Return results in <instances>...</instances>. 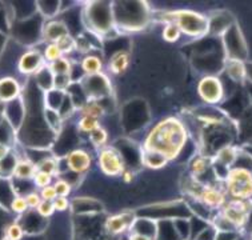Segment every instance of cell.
<instances>
[{"mask_svg":"<svg viewBox=\"0 0 252 240\" xmlns=\"http://www.w3.org/2000/svg\"><path fill=\"white\" fill-rule=\"evenodd\" d=\"M4 238L8 240H22L24 238L23 226L18 222H14L5 227Z\"/></svg>","mask_w":252,"mask_h":240,"instance_id":"8d00e7d4","label":"cell"},{"mask_svg":"<svg viewBox=\"0 0 252 240\" xmlns=\"http://www.w3.org/2000/svg\"><path fill=\"white\" fill-rule=\"evenodd\" d=\"M43 116H44V121H46L47 127L54 135H58L63 129V118L60 116L58 111H52V110L44 108Z\"/></svg>","mask_w":252,"mask_h":240,"instance_id":"83f0119b","label":"cell"},{"mask_svg":"<svg viewBox=\"0 0 252 240\" xmlns=\"http://www.w3.org/2000/svg\"><path fill=\"white\" fill-rule=\"evenodd\" d=\"M9 208H11V211L15 213H18V215H23L28 211V204L26 202V199L22 195L16 194L12 199V202L9 204Z\"/></svg>","mask_w":252,"mask_h":240,"instance_id":"f35d334b","label":"cell"},{"mask_svg":"<svg viewBox=\"0 0 252 240\" xmlns=\"http://www.w3.org/2000/svg\"><path fill=\"white\" fill-rule=\"evenodd\" d=\"M54 78L55 75L52 74L50 65L44 64L41 67L36 74L33 75V79H35V83L39 88H40L43 92H47V91H51L54 88Z\"/></svg>","mask_w":252,"mask_h":240,"instance_id":"cb8c5ba5","label":"cell"},{"mask_svg":"<svg viewBox=\"0 0 252 240\" xmlns=\"http://www.w3.org/2000/svg\"><path fill=\"white\" fill-rule=\"evenodd\" d=\"M79 84L88 102H101L103 99L112 96V86L110 79L103 72L92 76H83Z\"/></svg>","mask_w":252,"mask_h":240,"instance_id":"8992f818","label":"cell"},{"mask_svg":"<svg viewBox=\"0 0 252 240\" xmlns=\"http://www.w3.org/2000/svg\"><path fill=\"white\" fill-rule=\"evenodd\" d=\"M140 160L143 166L150 170H160L168 164L167 157L163 156L161 153L152 151V150H146V148H142L140 151Z\"/></svg>","mask_w":252,"mask_h":240,"instance_id":"ffe728a7","label":"cell"},{"mask_svg":"<svg viewBox=\"0 0 252 240\" xmlns=\"http://www.w3.org/2000/svg\"><path fill=\"white\" fill-rule=\"evenodd\" d=\"M22 96V84L14 76L0 78V106H5Z\"/></svg>","mask_w":252,"mask_h":240,"instance_id":"9a60e30c","label":"cell"},{"mask_svg":"<svg viewBox=\"0 0 252 240\" xmlns=\"http://www.w3.org/2000/svg\"><path fill=\"white\" fill-rule=\"evenodd\" d=\"M58 47L60 48V51L64 55H69V54H72L75 50H78V46H76V39L75 37L71 36V33L68 35H65L64 37H62L59 42H56Z\"/></svg>","mask_w":252,"mask_h":240,"instance_id":"d590c367","label":"cell"},{"mask_svg":"<svg viewBox=\"0 0 252 240\" xmlns=\"http://www.w3.org/2000/svg\"><path fill=\"white\" fill-rule=\"evenodd\" d=\"M68 33V27L63 20H50L41 30V37L48 43L59 42L62 37H64Z\"/></svg>","mask_w":252,"mask_h":240,"instance_id":"2e32d148","label":"cell"},{"mask_svg":"<svg viewBox=\"0 0 252 240\" xmlns=\"http://www.w3.org/2000/svg\"><path fill=\"white\" fill-rule=\"evenodd\" d=\"M97 166L104 175L122 176L126 170V160L119 150L111 146H106L99 150Z\"/></svg>","mask_w":252,"mask_h":240,"instance_id":"ba28073f","label":"cell"},{"mask_svg":"<svg viewBox=\"0 0 252 240\" xmlns=\"http://www.w3.org/2000/svg\"><path fill=\"white\" fill-rule=\"evenodd\" d=\"M11 152H12V148H11V146L0 143V160H1V159H4L5 156H8Z\"/></svg>","mask_w":252,"mask_h":240,"instance_id":"681fc988","label":"cell"},{"mask_svg":"<svg viewBox=\"0 0 252 240\" xmlns=\"http://www.w3.org/2000/svg\"><path fill=\"white\" fill-rule=\"evenodd\" d=\"M64 91H59V90L52 88L51 91L44 92V96H43V107L47 108V110L59 111V108L62 107V103L64 100Z\"/></svg>","mask_w":252,"mask_h":240,"instance_id":"d4e9b609","label":"cell"},{"mask_svg":"<svg viewBox=\"0 0 252 240\" xmlns=\"http://www.w3.org/2000/svg\"><path fill=\"white\" fill-rule=\"evenodd\" d=\"M55 212V208L52 202H46V200H41V203L37 206L36 213L40 217H50Z\"/></svg>","mask_w":252,"mask_h":240,"instance_id":"7bdbcfd3","label":"cell"},{"mask_svg":"<svg viewBox=\"0 0 252 240\" xmlns=\"http://www.w3.org/2000/svg\"><path fill=\"white\" fill-rule=\"evenodd\" d=\"M128 240H154L148 236L143 235V234H139V232L131 231V234L128 235Z\"/></svg>","mask_w":252,"mask_h":240,"instance_id":"f907efd6","label":"cell"},{"mask_svg":"<svg viewBox=\"0 0 252 240\" xmlns=\"http://www.w3.org/2000/svg\"><path fill=\"white\" fill-rule=\"evenodd\" d=\"M225 72L236 83H243L247 79L246 76V63L243 60L227 59L225 61Z\"/></svg>","mask_w":252,"mask_h":240,"instance_id":"603a6c76","label":"cell"},{"mask_svg":"<svg viewBox=\"0 0 252 240\" xmlns=\"http://www.w3.org/2000/svg\"><path fill=\"white\" fill-rule=\"evenodd\" d=\"M252 203L248 200H236L232 199L221 207L220 215L234 227L235 230H240L247 226L248 219L251 215Z\"/></svg>","mask_w":252,"mask_h":240,"instance_id":"52a82bcc","label":"cell"},{"mask_svg":"<svg viewBox=\"0 0 252 240\" xmlns=\"http://www.w3.org/2000/svg\"><path fill=\"white\" fill-rule=\"evenodd\" d=\"M50 68L54 75H69L71 76V71H72L73 63L69 59H67L65 56H63L62 59L56 60L55 63H51Z\"/></svg>","mask_w":252,"mask_h":240,"instance_id":"d6a6232c","label":"cell"},{"mask_svg":"<svg viewBox=\"0 0 252 240\" xmlns=\"http://www.w3.org/2000/svg\"><path fill=\"white\" fill-rule=\"evenodd\" d=\"M72 83V79L69 75H55V78H54V88L59 90V91L65 92Z\"/></svg>","mask_w":252,"mask_h":240,"instance_id":"b9f144b4","label":"cell"},{"mask_svg":"<svg viewBox=\"0 0 252 240\" xmlns=\"http://www.w3.org/2000/svg\"><path fill=\"white\" fill-rule=\"evenodd\" d=\"M246 76L250 82H252V61L251 63H246Z\"/></svg>","mask_w":252,"mask_h":240,"instance_id":"f5cc1de1","label":"cell"},{"mask_svg":"<svg viewBox=\"0 0 252 240\" xmlns=\"http://www.w3.org/2000/svg\"><path fill=\"white\" fill-rule=\"evenodd\" d=\"M19 157L14 152H11L8 156L0 160V179H9L12 178L14 174V168L16 166Z\"/></svg>","mask_w":252,"mask_h":240,"instance_id":"f546056e","label":"cell"},{"mask_svg":"<svg viewBox=\"0 0 252 240\" xmlns=\"http://www.w3.org/2000/svg\"><path fill=\"white\" fill-rule=\"evenodd\" d=\"M161 19L165 23H175L179 27L182 35L199 39L210 32L208 18L192 9H175L163 12Z\"/></svg>","mask_w":252,"mask_h":240,"instance_id":"277c9868","label":"cell"},{"mask_svg":"<svg viewBox=\"0 0 252 240\" xmlns=\"http://www.w3.org/2000/svg\"><path fill=\"white\" fill-rule=\"evenodd\" d=\"M32 181L37 188L41 189V188H44V187H48V185H52L54 176L48 175V174H46V172L36 171V174H35L32 178Z\"/></svg>","mask_w":252,"mask_h":240,"instance_id":"ab89813d","label":"cell"},{"mask_svg":"<svg viewBox=\"0 0 252 240\" xmlns=\"http://www.w3.org/2000/svg\"><path fill=\"white\" fill-rule=\"evenodd\" d=\"M225 192L236 200L252 198V171L246 167H231L224 178Z\"/></svg>","mask_w":252,"mask_h":240,"instance_id":"5b68a950","label":"cell"},{"mask_svg":"<svg viewBox=\"0 0 252 240\" xmlns=\"http://www.w3.org/2000/svg\"><path fill=\"white\" fill-rule=\"evenodd\" d=\"M100 125V120L90 118V116H80L78 120V129L83 134L90 135L92 131H95Z\"/></svg>","mask_w":252,"mask_h":240,"instance_id":"836d02e7","label":"cell"},{"mask_svg":"<svg viewBox=\"0 0 252 240\" xmlns=\"http://www.w3.org/2000/svg\"><path fill=\"white\" fill-rule=\"evenodd\" d=\"M197 95L207 104H218L224 99V87L216 75H206L197 83Z\"/></svg>","mask_w":252,"mask_h":240,"instance_id":"9c48e42d","label":"cell"},{"mask_svg":"<svg viewBox=\"0 0 252 240\" xmlns=\"http://www.w3.org/2000/svg\"><path fill=\"white\" fill-rule=\"evenodd\" d=\"M136 217H138L136 213H133L132 211H124V212H120L118 215H111L104 222V231L107 232V235H122L124 232L131 230Z\"/></svg>","mask_w":252,"mask_h":240,"instance_id":"7c38bea8","label":"cell"},{"mask_svg":"<svg viewBox=\"0 0 252 240\" xmlns=\"http://www.w3.org/2000/svg\"><path fill=\"white\" fill-rule=\"evenodd\" d=\"M88 139H90V142L92 143L94 147H96L97 150H100V148L106 147L107 142H108V132H107V129L104 127H97L95 131H92L91 134L88 135Z\"/></svg>","mask_w":252,"mask_h":240,"instance_id":"4dcf8cb0","label":"cell"},{"mask_svg":"<svg viewBox=\"0 0 252 240\" xmlns=\"http://www.w3.org/2000/svg\"><path fill=\"white\" fill-rule=\"evenodd\" d=\"M214 164V160L211 157L204 156V155H199V156L193 157L191 162V176L195 179H199L200 176L206 174Z\"/></svg>","mask_w":252,"mask_h":240,"instance_id":"484cf974","label":"cell"},{"mask_svg":"<svg viewBox=\"0 0 252 240\" xmlns=\"http://www.w3.org/2000/svg\"><path fill=\"white\" fill-rule=\"evenodd\" d=\"M54 204V208L55 211H59V212H63V211H67L71 206L69 200L67 198H63V196H58V198L52 202Z\"/></svg>","mask_w":252,"mask_h":240,"instance_id":"bcb514c9","label":"cell"},{"mask_svg":"<svg viewBox=\"0 0 252 240\" xmlns=\"http://www.w3.org/2000/svg\"><path fill=\"white\" fill-rule=\"evenodd\" d=\"M112 15L118 32H138L148 26L151 11L144 1H112Z\"/></svg>","mask_w":252,"mask_h":240,"instance_id":"7a4b0ae2","label":"cell"},{"mask_svg":"<svg viewBox=\"0 0 252 240\" xmlns=\"http://www.w3.org/2000/svg\"><path fill=\"white\" fill-rule=\"evenodd\" d=\"M187 140L188 131L183 121L174 116H168L161 119L148 132L143 148L161 153L168 162H172L183 151Z\"/></svg>","mask_w":252,"mask_h":240,"instance_id":"6da1fadb","label":"cell"},{"mask_svg":"<svg viewBox=\"0 0 252 240\" xmlns=\"http://www.w3.org/2000/svg\"><path fill=\"white\" fill-rule=\"evenodd\" d=\"M64 164L67 171L75 175H83L91 168L92 155L84 148H76L69 151L64 157Z\"/></svg>","mask_w":252,"mask_h":240,"instance_id":"8fae6325","label":"cell"},{"mask_svg":"<svg viewBox=\"0 0 252 240\" xmlns=\"http://www.w3.org/2000/svg\"><path fill=\"white\" fill-rule=\"evenodd\" d=\"M82 23L90 32L101 39H110L119 35L114 24L112 3H86L82 11Z\"/></svg>","mask_w":252,"mask_h":240,"instance_id":"3957f363","label":"cell"},{"mask_svg":"<svg viewBox=\"0 0 252 240\" xmlns=\"http://www.w3.org/2000/svg\"><path fill=\"white\" fill-rule=\"evenodd\" d=\"M5 44H7V36H5L4 32H1V31H0V55L4 52Z\"/></svg>","mask_w":252,"mask_h":240,"instance_id":"816d5d0a","label":"cell"},{"mask_svg":"<svg viewBox=\"0 0 252 240\" xmlns=\"http://www.w3.org/2000/svg\"><path fill=\"white\" fill-rule=\"evenodd\" d=\"M122 178H123V180L126 181V183H132L133 179H135V172L132 171V170H124V172L122 174Z\"/></svg>","mask_w":252,"mask_h":240,"instance_id":"c3c4849f","label":"cell"},{"mask_svg":"<svg viewBox=\"0 0 252 240\" xmlns=\"http://www.w3.org/2000/svg\"><path fill=\"white\" fill-rule=\"evenodd\" d=\"M129 52L126 50H120L112 54V56L108 60V71L112 75H122L124 74L129 67Z\"/></svg>","mask_w":252,"mask_h":240,"instance_id":"d6986e66","label":"cell"},{"mask_svg":"<svg viewBox=\"0 0 252 240\" xmlns=\"http://www.w3.org/2000/svg\"><path fill=\"white\" fill-rule=\"evenodd\" d=\"M36 171V164L33 163V160H31L30 157H19L14 168L12 178L20 181H28V180H32Z\"/></svg>","mask_w":252,"mask_h":240,"instance_id":"ac0fdd59","label":"cell"},{"mask_svg":"<svg viewBox=\"0 0 252 240\" xmlns=\"http://www.w3.org/2000/svg\"><path fill=\"white\" fill-rule=\"evenodd\" d=\"M60 7H62L60 1H55V3H51V1H39V3H36L37 12L43 15L44 18H52L56 14H59Z\"/></svg>","mask_w":252,"mask_h":240,"instance_id":"1f68e13d","label":"cell"},{"mask_svg":"<svg viewBox=\"0 0 252 240\" xmlns=\"http://www.w3.org/2000/svg\"><path fill=\"white\" fill-rule=\"evenodd\" d=\"M79 111H80V116H90V118L100 120L103 116L106 115V107L103 106L100 102L91 100V102L86 103Z\"/></svg>","mask_w":252,"mask_h":240,"instance_id":"f1b7e54d","label":"cell"},{"mask_svg":"<svg viewBox=\"0 0 252 240\" xmlns=\"http://www.w3.org/2000/svg\"><path fill=\"white\" fill-rule=\"evenodd\" d=\"M216 234H218V231L214 227H207L197 235L196 240H216Z\"/></svg>","mask_w":252,"mask_h":240,"instance_id":"7dc6e473","label":"cell"},{"mask_svg":"<svg viewBox=\"0 0 252 240\" xmlns=\"http://www.w3.org/2000/svg\"><path fill=\"white\" fill-rule=\"evenodd\" d=\"M43 54V58H44V61L47 64H51V63H55L56 60H59L63 58V54L60 51V48L58 47L56 43H48L44 48V51L41 52Z\"/></svg>","mask_w":252,"mask_h":240,"instance_id":"e575fe53","label":"cell"},{"mask_svg":"<svg viewBox=\"0 0 252 240\" xmlns=\"http://www.w3.org/2000/svg\"><path fill=\"white\" fill-rule=\"evenodd\" d=\"M79 67L82 69L84 76H92V75H97L103 72V60L100 56L95 55V54H88L80 60Z\"/></svg>","mask_w":252,"mask_h":240,"instance_id":"44dd1931","label":"cell"},{"mask_svg":"<svg viewBox=\"0 0 252 240\" xmlns=\"http://www.w3.org/2000/svg\"><path fill=\"white\" fill-rule=\"evenodd\" d=\"M46 64L43 54L36 50H28L19 56L18 59V71L22 75L31 76L35 75L39 69Z\"/></svg>","mask_w":252,"mask_h":240,"instance_id":"5bb4252c","label":"cell"},{"mask_svg":"<svg viewBox=\"0 0 252 240\" xmlns=\"http://www.w3.org/2000/svg\"><path fill=\"white\" fill-rule=\"evenodd\" d=\"M238 150L234 147H231V146H224V147H221L216 152L215 155V160L214 163L216 164H220L221 167H224L227 168V171H228L231 167L234 166L235 162L238 160Z\"/></svg>","mask_w":252,"mask_h":240,"instance_id":"7402d4cb","label":"cell"},{"mask_svg":"<svg viewBox=\"0 0 252 240\" xmlns=\"http://www.w3.org/2000/svg\"><path fill=\"white\" fill-rule=\"evenodd\" d=\"M1 240H8V239H5V238H3V239H1Z\"/></svg>","mask_w":252,"mask_h":240,"instance_id":"db71d44e","label":"cell"},{"mask_svg":"<svg viewBox=\"0 0 252 240\" xmlns=\"http://www.w3.org/2000/svg\"><path fill=\"white\" fill-rule=\"evenodd\" d=\"M71 208L79 215H97L103 211V206L100 202L92 198L73 199Z\"/></svg>","mask_w":252,"mask_h":240,"instance_id":"e0dca14e","label":"cell"},{"mask_svg":"<svg viewBox=\"0 0 252 240\" xmlns=\"http://www.w3.org/2000/svg\"><path fill=\"white\" fill-rule=\"evenodd\" d=\"M196 202L208 210H219L227 203L225 191L218 188L216 185L203 184Z\"/></svg>","mask_w":252,"mask_h":240,"instance_id":"4fadbf2b","label":"cell"},{"mask_svg":"<svg viewBox=\"0 0 252 240\" xmlns=\"http://www.w3.org/2000/svg\"><path fill=\"white\" fill-rule=\"evenodd\" d=\"M24 199H26V202H27L28 208H31V210H36L37 206L41 203L40 195H39V192H36V191L27 192V194L24 195Z\"/></svg>","mask_w":252,"mask_h":240,"instance_id":"ee69618b","label":"cell"},{"mask_svg":"<svg viewBox=\"0 0 252 240\" xmlns=\"http://www.w3.org/2000/svg\"><path fill=\"white\" fill-rule=\"evenodd\" d=\"M182 36L179 27L175 23H165L163 30V39L168 43H176Z\"/></svg>","mask_w":252,"mask_h":240,"instance_id":"74e56055","label":"cell"},{"mask_svg":"<svg viewBox=\"0 0 252 240\" xmlns=\"http://www.w3.org/2000/svg\"><path fill=\"white\" fill-rule=\"evenodd\" d=\"M36 168L37 171L46 172L48 175L55 178L56 175H59L60 174V162L55 156L47 155V156H44L41 159L40 162L36 163Z\"/></svg>","mask_w":252,"mask_h":240,"instance_id":"4316f807","label":"cell"},{"mask_svg":"<svg viewBox=\"0 0 252 240\" xmlns=\"http://www.w3.org/2000/svg\"><path fill=\"white\" fill-rule=\"evenodd\" d=\"M223 39H224L225 52H227L228 59L243 60L247 56V47L236 24H232L223 33Z\"/></svg>","mask_w":252,"mask_h":240,"instance_id":"30bf717a","label":"cell"},{"mask_svg":"<svg viewBox=\"0 0 252 240\" xmlns=\"http://www.w3.org/2000/svg\"><path fill=\"white\" fill-rule=\"evenodd\" d=\"M39 195H40L41 200H46V202H54V200L58 198V194H56L54 185H48V187L41 188Z\"/></svg>","mask_w":252,"mask_h":240,"instance_id":"f6af8a7d","label":"cell"},{"mask_svg":"<svg viewBox=\"0 0 252 240\" xmlns=\"http://www.w3.org/2000/svg\"><path fill=\"white\" fill-rule=\"evenodd\" d=\"M52 185H54L58 196H63V198H67L72 191V184L67 179H58Z\"/></svg>","mask_w":252,"mask_h":240,"instance_id":"60d3db41","label":"cell"}]
</instances>
